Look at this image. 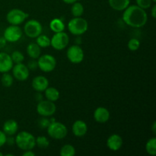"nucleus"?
Returning a JSON list of instances; mask_svg holds the SVG:
<instances>
[{"instance_id": "obj_17", "label": "nucleus", "mask_w": 156, "mask_h": 156, "mask_svg": "<svg viewBox=\"0 0 156 156\" xmlns=\"http://www.w3.org/2000/svg\"><path fill=\"white\" fill-rule=\"evenodd\" d=\"M73 133L77 137H82L87 133L88 131V126L85 122L83 120H78L74 122L72 127Z\"/></svg>"}, {"instance_id": "obj_3", "label": "nucleus", "mask_w": 156, "mask_h": 156, "mask_svg": "<svg viewBox=\"0 0 156 156\" xmlns=\"http://www.w3.org/2000/svg\"><path fill=\"white\" fill-rule=\"evenodd\" d=\"M88 21L82 17H74L68 23V29L70 33L76 36H80L87 31Z\"/></svg>"}, {"instance_id": "obj_40", "label": "nucleus", "mask_w": 156, "mask_h": 156, "mask_svg": "<svg viewBox=\"0 0 156 156\" xmlns=\"http://www.w3.org/2000/svg\"><path fill=\"white\" fill-rule=\"evenodd\" d=\"M155 127H156V123H155V122H154L153 124H152V132H153V133H155V132H156Z\"/></svg>"}, {"instance_id": "obj_22", "label": "nucleus", "mask_w": 156, "mask_h": 156, "mask_svg": "<svg viewBox=\"0 0 156 156\" xmlns=\"http://www.w3.org/2000/svg\"><path fill=\"white\" fill-rule=\"evenodd\" d=\"M50 27L52 31L54 33H58V32L63 31L65 29V24L63 21L59 18H54L50 21Z\"/></svg>"}, {"instance_id": "obj_24", "label": "nucleus", "mask_w": 156, "mask_h": 156, "mask_svg": "<svg viewBox=\"0 0 156 156\" xmlns=\"http://www.w3.org/2000/svg\"><path fill=\"white\" fill-rule=\"evenodd\" d=\"M36 43L41 48H46L50 47V39L44 34H40L37 37Z\"/></svg>"}, {"instance_id": "obj_42", "label": "nucleus", "mask_w": 156, "mask_h": 156, "mask_svg": "<svg viewBox=\"0 0 156 156\" xmlns=\"http://www.w3.org/2000/svg\"><path fill=\"white\" fill-rule=\"evenodd\" d=\"M3 155H3V154H2V152H0V156H3Z\"/></svg>"}, {"instance_id": "obj_15", "label": "nucleus", "mask_w": 156, "mask_h": 156, "mask_svg": "<svg viewBox=\"0 0 156 156\" xmlns=\"http://www.w3.org/2000/svg\"><path fill=\"white\" fill-rule=\"evenodd\" d=\"M123 146V140L118 134H112L107 140V146L111 151H118Z\"/></svg>"}, {"instance_id": "obj_2", "label": "nucleus", "mask_w": 156, "mask_h": 156, "mask_svg": "<svg viewBox=\"0 0 156 156\" xmlns=\"http://www.w3.org/2000/svg\"><path fill=\"white\" fill-rule=\"evenodd\" d=\"M35 137L27 131L18 133L15 137V144L21 150H32L36 146Z\"/></svg>"}, {"instance_id": "obj_16", "label": "nucleus", "mask_w": 156, "mask_h": 156, "mask_svg": "<svg viewBox=\"0 0 156 156\" xmlns=\"http://www.w3.org/2000/svg\"><path fill=\"white\" fill-rule=\"evenodd\" d=\"M94 119L98 123H106L110 119L109 111L104 107H98L94 112Z\"/></svg>"}, {"instance_id": "obj_18", "label": "nucleus", "mask_w": 156, "mask_h": 156, "mask_svg": "<svg viewBox=\"0 0 156 156\" xmlns=\"http://www.w3.org/2000/svg\"><path fill=\"white\" fill-rule=\"evenodd\" d=\"M18 129V123L15 120H6L2 126V131L7 136H14L16 134Z\"/></svg>"}, {"instance_id": "obj_20", "label": "nucleus", "mask_w": 156, "mask_h": 156, "mask_svg": "<svg viewBox=\"0 0 156 156\" xmlns=\"http://www.w3.org/2000/svg\"><path fill=\"white\" fill-rule=\"evenodd\" d=\"M27 53L31 59H37L41 54V48L37 43H30L27 47Z\"/></svg>"}, {"instance_id": "obj_11", "label": "nucleus", "mask_w": 156, "mask_h": 156, "mask_svg": "<svg viewBox=\"0 0 156 156\" xmlns=\"http://www.w3.org/2000/svg\"><path fill=\"white\" fill-rule=\"evenodd\" d=\"M3 37L7 41V42H17L22 37V30L18 25L11 24L10 26L5 28Z\"/></svg>"}, {"instance_id": "obj_13", "label": "nucleus", "mask_w": 156, "mask_h": 156, "mask_svg": "<svg viewBox=\"0 0 156 156\" xmlns=\"http://www.w3.org/2000/svg\"><path fill=\"white\" fill-rule=\"evenodd\" d=\"M13 65V61L10 55L4 52H0V73H9Z\"/></svg>"}, {"instance_id": "obj_31", "label": "nucleus", "mask_w": 156, "mask_h": 156, "mask_svg": "<svg viewBox=\"0 0 156 156\" xmlns=\"http://www.w3.org/2000/svg\"><path fill=\"white\" fill-rule=\"evenodd\" d=\"M136 5L143 9H147L151 7L152 3V0H136Z\"/></svg>"}, {"instance_id": "obj_29", "label": "nucleus", "mask_w": 156, "mask_h": 156, "mask_svg": "<svg viewBox=\"0 0 156 156\" xmlns=\"http://www.w3.org/2000/svg\"><path fill=\"white\" fill-rule=\"evenodd\" d=\"M11 58H12V61H13V63L17 64L20 63V62H22L24 59V55L22 54V53L18 50L16 51H14L12 54L10 55Z\"/></svg>"}, {"instance_id": "obj_7", "label": "nucleus", "mask_w": 156, "mask_h": 156, "mask_svg": "<svg viewBox=\"0 0 156 156\" xmlns=\"http://www.w3.org/2000/svg\"><path fill=\"white\" fill-rule=\"evenodd\" d=\"M43 30L42 24L41 22L34 19L29 20L24 26V32L28 37L36 38L41 34Z\"/></svg>"}, {"instance_id": "obj_33", "label": "nucleus", "mask_w": 156, "mask_h": 156, "mask_svg": "<svg viewBox=\"0 0 156 156\" xmlns=\"http://www.w3.org/2000/svg\"><path fill=\"white\" fill-rule=\"evenodd\" d=\"M27 68L29 69V70H34L36 69L37 68H38L37 66V60L34 59H32V60H30L27 63Z\"/></svg>"}, {"instance_id": "obj_32", "label": "nucleus", "mask_w": 156, "mask_h": 156, "mask_svg": "<svg viewBox=\"0 0 156 156\" xmlns=\"http://www.w3.org/2000/svg\"><path fill=\"white\" fill-rule=\"evenodd\" d=\"M50 124V120L47 119L46 117H44L43 118L40 119V120L38 121V125L40 126V127L43 128V129H47Z\"/></svg>"}, {"instance_id": "obj_43", "label": "nucleus", "mask_w": 156, "mask_h": 156, "mask_svg": "<svg viewBox=\"0 0 156 156\" xmlns=\"http://www.w3.org/2000/svg\"><path fill=\"white\" fill-rule=\"evenodd\" d=\"M152 2H156V0H152Z\"/></svg>"}, {"instance_id": "obj_41", "label": "nucleus", "mask_w": 156, "mask_h": 156, "mask_svg": "<svg viewBox=\"0 0 156 156\" xmlns=\"http://www.w3.org/2000/svg\"><path fill=\"white\" fill-rule=\"evenodd\" d=\"M14 155L13 154H7V155H5V156H13Z\"/></svg>"}, {"instance_id": "obj_19", "label": "nucleus", "mask_w": 156, "mask_h": 156, "mask_svg": "<svg viewBox=\"0 0 156 156\" xmlns=\"http://www.w3.org/2000/svg\"><path fill=\"white\" fill-rule=\"evenodd\" d=\"M110 6L115 11H123L129 5L130 0H108Z\"/></svg>"}, {"instance_id": "obj_6", "label": "nucleus", "mask_w": 156, "mask_h": 156, "mask_svg": "<svg viewBox=\"0 0 156 156\" xmlns=\"http://www.w3.org/2000/svg\"><path fill=\"white\" fill-rule=\"evenodd\" d=\"M29 15L24 11L18 9H13L8 12L6 15V20L8 22L12 25H19L22 24L27 18Z\"/></svg>"}, {"instance_id": "obj_9", "label": "nucleus", "mask_w": 156, "mask_h": 156, "mask_svg": "<svg viewBox=\"0 0 156 156\" xmlns=\"http://www.w3.org/2000/svg\"><path fill=\"white\" fill-rule=\"evenodd\" d=\"M56 111L54 102L49 100H42L38 102L37 106V112L42 117H48L53 115Z\"/></svg>"}, {"instance_id": "obj_34", "label": "nucleus", "mask_w": 156, "mask_h": 156, "mask_svg": "<svg viewBox=\"0 0 156 156\" xmlns=\"http://www.w3.org/2000/svg\"><path fill=\"white\" fill-rule=\"evenodd\" d=\"M6 139H7V135L3 131L0 130V148L5 145Z\"/></svg>"}, {"instance_id": "obj_12", "label": "nucleus", "mask_w": 156, "mask_h": 156, "mask_svg": "<svg viewBox=\"0 0 156 156\" xmlns=\"http://www.w3.org/2000/svg\"><path fill=\"white\" fill-rule=\"evenodd\" d=\"M12 69L13 76L18 81H25L30 75L29 69L22 62L15 64V66H13Z\"/></svg>"}, {"instance_id": "obj_10", "label": "nucleus", "mask_w": 156, "mask_h": 156, "mask_svg": "<svg viewBox=\"0 0 156 156\" xmlns=\"http://www.w3.org/2000/svg\"><path fill=\"white\" fill-rule=\"evenodd\" d=\"M84 51L79 45H73L67 50L66 56L69 60L75 64L80 63L84 59Z\"/></svg>"}, {"instance_id": "obj_37", "label": "nucleus", "mask_w": 156, "mask_h": 156, "mask_svg": "<svg viewBox=\"0 0 156 156\" xmlns=\"http://www.w3.org/2000/svg\"><path fill=\"white\" fill-rule=\"evenodd\" d=\"M35 155L36 154L34 152H32V150H26L22 154V156H35Z\"/></svg>"}, {"instance_id": "obj_27", "label": "nucleus", "mask_w": 156, "mask_h": 156, "mask_svg": "<svg viewBox=\"0 0 156 156\" xmlns=\"http://www.w3.org/2000/svg\"><path fill=\"white\" fill-rule=\"evenodd\" d=\"M1 82L2 85L4 87H6V88L11 87L14 82L13 76L9 74V73H2V76L1 78Z\"/></svg>"}, {"instance_id": "obj_39", "label": "nucleus", "mask_w": 156, "mask_h": 156, "mask_svg": "<svg viewBox=\"0 0 156 156\" xmlns=\"http://www.w3.org/2000/svg\"><path fill=\"white\" fill-rule=\"evenodd\" d=\"M77 1H79V0H62V2H64L66 4H73V3Z\"/></svg>"}, {"instance_id": "obj_30", "label": "nucleus", "mask_w": 156, "mask_h": 156, "mask_svg": "<svg viewBox=\"0 0 156 156\" xmlns=\"http://www.w3.org/2000/svg\"><path fill=\"white\" fill-rule=\"evenodd\" d=\"M128 48L131 51H136L138 50L140 47V42L138 39L136 38H132L128 42Z\"/></svg>"}, {"instance_id": "obj_14", "label": "nucleus", "mask_w": 156, "mask_h": 156, "mask_svg": "<svg viewBox=\"0 0 156 156\" xmlns=\"http://www.w3.org/2000/svg\"><path fill=\"white\" fill-rule=\"evenodd\" d=\"M32 88L37 92H42L49 87V81L43 76H36L32 80Z\"/></svg>"}, {"instance_id": "obj_5", "label": "nucleus", "mask_w": 156, "mask_h": 156, "mask_svg": "<svg viewBox=\"0 0 156 156\" xmlns=\"http://www.w3.org/2000/svg\"><path fill=\"white\" fill-rule=\"evenodd\" d=\"M37 66L41 71L50 73L56 68V60L52 55L44 54L37 58Z\"/></svg>"}, {"instance_id": "obj_1", "label": "nucleus", "mask_w": 156, "mask_h": 156, "mask_svg": "<svg viewBox=\"0 0 156 156\" xmlns=\"http://www.w3.org/2000/svg\"><path fill=\"white\" fill-rule=\"evenodd\" d=\"M123 11V21L127 25L135 28H140L147 23V13L145 9H141L136 5H129Z\"/></svg>"}, {"instance_id": "obj_38", "label": "nucleus", "mask_w": 156, "mask_h": 156, "mask_svg": "<svg viewBox=\"0 0 156 156\" xmlns=\"http://www.w3.org/2000/svg\"><path fill=\"white\" fill-rule=\"evenodd\" d=\"M152 16L153 18H156V5L155 4L152 8Z\"/></svg>"}, {"instance_id": "obj_35", "label": "nucleus", "mask_w": 156, "mask_h": 156, "mask_svg": "<svg viewBox=\"0 0 156 156\" xmlns=\"http://www.w3.org/2000/svg\"><path fill=\"white\" fill-rule=\"evenodd\" d=\"M9 136V137H7V139H6L5 144L9 145V146H13L14 144H15V137H13L12 136Z\"/></svg>"}, {"instance_id": "obj_8", "label": "nucleus", "mask_w": 156, "mask_h": 156, "mask_svg": "<svg viewBox=\"0 0 156 156\" xmlns=\"http://www.w3.org/2000/svg\"><path fill=\"white\" fill-rule=\"evenodd\" d=\"M69 42V35L65 32H58L50 39V46L56 50H62L68 46Z\"/></svg>"}, {"instance_id": "obj_36", "label": "nucleus", "mask_w": 156, "mask_h": 156, "mask_svg": "<svg viewBox=\"0 0 156 156\" xmlns=\"http://www.w3.org/2000/svg\"><path fill=\"white\" fill-rule=\"evenodd\" d=\"M7 44V41L5 39L4 37H0V50L4 48Z\"/></svg>"}, {"instance_id": "obj_25", "label": "nucleus", "mask_w": 156, "mask_h": 156, "mask_svg": "<svg viewBox=\"0 0 156 156\" xmlns=\"http://www.w3.org/2000/svg\"><path fill=\"white\" fill-rule=\"evenodd\" d=\"M146 149L149 155L152 156L156 155V138L153 137L148 140L146 145Z\"/></svg>"}, {"instance_id": "obj_28", "label": "nucleus", "mask_w": 156, "mask_h": 156, "mask_svg": "<svg viewBox=\"0 0 156 156\" xmlns=\"http://www.w3.org/2000/svg\"><path fill=\"white\" fill-rule=\"evenodd\" d=\"M35 142H36V146H37L41 149H46L50 146V141L44 136H40L37 137L35 139Z\"/></svg>"}, {"instance_id": "obj_21", "label": "nucleus", "mask_w": 156, "mask_h": 156, "mask_svg": "<svg viewBox=\"0 0 156 156\" xmlns=\"http://www.w3.org/2000/svg\"><path fill=\"white\" fill-rule=\"evenodd\" d=\"M44 91L47 100L55 102L59 98V91L54 87H47Z\"/></svg>"}, {"instance_id": "obj_4", "label": "nucleus", "mask_w": 156, "mask_h": 156, "mask_svg": "<svg viewBox=\"0 0 156 156\" xmlns=\"http://www.w3.org/2000/svg\"><path fill=\"white\" fill-rule=\"evenodd\" d=\"M47 129L48 135L54 140H62L68 133L67 127L60 122H51Z\"/></svg>"}, {"instance_id": "obj_26", "label": "nucleus", "mask_w": 156, "mask_h": 156, "mask_svg": "<svg viewBox=\"0 0 156 156\" xmlns=\"http://www.w3.org/2000/svg\"><path fill=\"white\" fill-rule=\"evenodd\" d=\"M61 156H74L76 155V149L70 144L64 145L59 152Z\"/></svg>"}, {"instance_id": "obj_23", "label": "nucleus", "mask_w": 156, "mask_h": 156, "mask_svg": "<svg viewBox=\"0 0 156 156\" xmlns=\"http://www.w3.org/2000/svg\"><path fill=\"white\" fill-rule=\"evenodd\" d=\"M72 15L74 17H81L84 13V7L82 3L76 2L73 4L71 9Z\"/></svg>"}]
</instances>
